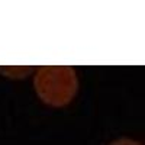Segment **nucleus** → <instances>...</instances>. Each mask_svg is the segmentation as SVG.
<instances>
[{"instance_id": "nucleus-2", "label": "nucleus", "mask_w": 145, "mask_h": 145, "mask_svg": "<svg viewBox=\"0 0 145 145\" xmlns=\"http://www.w3.org/2000/svg\"><path fill=\"white\" fill-rule=\"evenodd\" d=\"M110 145H142V144L134 139H129V138H120V139L113 141Z\"/></svg>"}, {"instance_id": "nucleus-1", "label": "nucleus", "mask_w": 145, "mask_h": 145, "mask_svg": "<svg viewBox=\"0 0 145 145\" xmlns=\"http://www.w3.org/2000/svg\"><path fill=\"white\" fill-rule=\"evenodd\" d=\"M33 86L44 103L61 107L76 96L78 80L74 68L70 65H42L35 74Z\"/></svg>"}]
</instances>
